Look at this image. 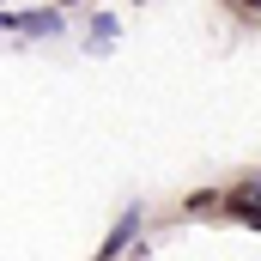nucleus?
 I'll return each instance as SVG.
<instances>
[{"label": "nucleus", "instance_id": "obj_2", "mask_svg": "<svg viewBox=\"0 0 261 261\" xmlns=\"http://www.w3.org/2000/svg\"><path fill=\"white\" fill-rule=\"evenodd\" d=\"M91 24H97V31H91V49H110V37L122 31V18H116V12H97Z\"/></svg>", "mask_w": 261, "mask_h": 261}, {"label": "nucleus", "instance_id": "obj_1", "mask_svg": "<svg viewBox=\"0 0 261 261\" xmlns=\"http://www.w3.org/2000/svg\"><path fill=\"white\" fill-rule=\"evenodd\" d=\"M18 31H31V37H55V31H61V18H55V12H24V18H18Z\"/></svg>", "mask_w": 261, "mask_h": 261}]
</instances>
